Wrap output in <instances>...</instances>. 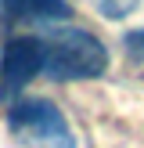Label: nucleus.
Returning <instances> with one entry per match:
<instances>
[{"instance_id":"2","label":"nucleus","mask_w":144,"mask_h":148,"mask_svg":"<svg viewBox=\"0 0 144 148\" xmlns=\"http://www.w3.org/2000/svg\"><path fill=\"white\" fill-rule=\"evenodd\" d=\"M11 130L29 148H76V134L61 108L47 98H22L11 105Z\"/></svg>"},{"instance_id":"1","label":"nucleus","mask_w":144,"mask_h":148,"mask_svg":"<svg viewBox=\"0 0 144 148\" xmlns=\"http://www.w3.org/2000/svg\"><path fill=\"white\" fill-rule=\"evenodd\" d=\"M40 43H43V76L54 79V83H65V79H97L108 69V51L90 29L47 25Z\"/></svg>"},{"instance_id":"5","label":"nucleus","mask_w":144,"mask_h":148,"mask_svg":"<svg viewBox=\"0 0 144 148\" xmlns=\"http://www.w3.org/2000/svg\"><path fill=\"white\" fill-rule=\"evenodd\" d=\"M126 54L137 58V62H144V29H133V33H126Z\"/></svg>"},{"instance_id":"4","label":"nucleus","mask_w":144,"mask_h":148,"mask_svg":"<svg viewBox=\"0 0 144 148\" xmlns=\"http://www.w3.org/2000/svg\"><path fill=\"white\" fill-rule=\"evenodd\" d=\"M4 14L18 25L25 22H36V25H54V22H65L72 14V7L65 0H0Z\"/></svg>"},{"instance_id":"3","label":"nucleus","mask_w":144,"mask_h":148,"mask_svg":"<svg viewBox=\"0 0 144 148\" xmlns=\"http://www.w3.org/2000/svg\"><path fill=\"white\" fill-rule=\"evenodd\" d=\"M36 76H43L40 36H14L4 47V58H0V98H14Z\"/></svg>"}]
</instances>
